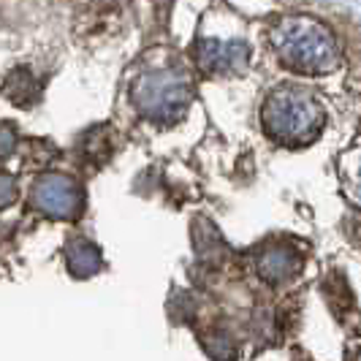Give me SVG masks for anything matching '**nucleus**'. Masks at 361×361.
I'll return each mask as SVG.
<instances>
[{
  "label": "nucleus",
  "mask_w": 361,
  "mask_h": 361,
  "mask_svg": "<svg viewBox=\"0 0 361 361\" xmlns=\"http://www.w3.org/2000/svg\"><path fill=\"white\" fill-rule=\"evenodd\" d=\"M269 41L277 57L299 73L318 76L340 66L337 41L324 22L312 17L293 14V17L277 19L269 30Z\"/></svg>",
  "instance_id": "1"
},
{
  "label": "nucleus",
  "mask_w": 361,
  "mask_h": 361,
  "mask_svg": "<svg viewBox=\"0 0 361 361\" xmlns=\"http://www.w3.org/2000/svg\"><path fill=\"white\" fill-rule=\"evenodd\" d=\"M261 123L271 139L283 145H307L326 126L324 104L299 85H283L269 92L261 106Z\"/></svg>",
  "instance_id": "2"
},
{
  "label": "nucleus",
  "mask_w": 361,
  "mask_h": 361,
  "mask_svg": "<svg viewBox=\"0 0 361 361\" xmlns=\"http://www.w3.org/2000/svg\"><path fill=\"white\" fill-rule=\"evenodd\" d=\"M130 101L147 120L171 123L182 117L190 104V79L174 68L147 71L130 85Z\"/></svg>",
  "instance_id": "3"
},
{
  "label": "nucleus",
  "mask_w": 361,
  "mask_h": 361,
  "mask_svg": "<svg viewBox=\"0 0 361 361\" xmlns=\"http://www.w3.org/2000/svg\"><path fill=\"white\" fill-rule=\"evenodd\" d=\"M30 204L52 220H76L85 209V193L66 174H41L30 188Z\"/></svg>",
  "instance_id": "4"
},
{
  "label": "nucleus",
  "mask_w": 361,
  "mask_h": 361,
  "mask_svg": "<svg viewBox=\"0 0 361 361\" xmlns=\"http://www.w3.org/2000/svg\"><path fill=\"white\" fill-rule=\"evenodd\" d=\"M199 68L207 73H239L247 66V47L242 41H217V38H201L196 47Z\"/></svg>",
  "instance_id": "5"
},
{
  "label": "nucleus",
  "mask_w": 361,
  "mask_h": 361,
  "mask_svg": "<svg viewBox=\"0 0 361 361\" xmlns=\"http://www.w3.org/2000/svg\"><path fill=\"white\" fill-rule=\"evenodd\" d=\"M299 269H302V255L290 247H283V245L267 247L258 255V274L271 286L290 283L299 274Z\"/></svg>",
  "instance_id": "6"
},
{
  "label": "nucleus",
  "mask_w": 361,
  "mask_h": 361,
  "mask_svg": "<svg viewBox=\"0 0 361 361\" xmlns=\"http://www.w3.org/2000/svg\"><path fill=\"white\" fill-rule=\"evenodd\" d=\"M66 267L73 277L85 280V277H92L98 274L101 267H104V258H101V250L87 242V239H71L66 245Z\"/></svg>",
  "instance_id": "7"
},
{
  "label": "nucleus",
  "mask_w": 361,
  "mask_h": 361,
  "mask_svg": "<svg viewBox=\"0 0 361 361\" xmlns=\"http://www.w3.org/2000/svg\"><path fill=\"white\" fill-rule=\"evenodd\" d=\"M340 182L350 204L361 207V147L348 149L340 161Z\"/></svg>",
  "instance_id": "8"
},
{
  "label": "nucleus",
  "mask_w": 361,
  "mask_h": 361,
  "mask_svg": "<svg viewBox=\"0 0 361 361\" xmlns=\"http://www.w3.org/2000/svg\"><path fill=\"white\" fill-rule=\"evenodd\" d=\"M11 145H14V139H11V128L6 126L3 128V158L11 155Z\"/></svg>",
  "instance_id": "9"
},
{
  "label": "nucleus",
  "mask_w": 361,
  "mask_h": 361,
  "mask_svg": "<svg viewBox=\"0 0 361 361\" xmlns=\"http://www.w3.org/2000/svg\"><path fill=\"white\" fill-rule=\"evenodd\" d=\"M11 193H14V190H11V180H8V177H3V207H8V204H11Z\"/></svg>",
  "instance_id": "10"
},
{
  "label": "nucleus",
  "mask_w": 361,
  "mask_h": 361,
  "mask_svg": "<svg viewBox=\"0 0 361 361\" xmlns=\"http://www.w3.org/2000/svg\"><path fill=\"white\" fill-rule=\"evenodd\" d=\"M353 361H361V350L356 353V356H353Z\"/></svg>",
  "instance_id": "11"
}]
</instances>
